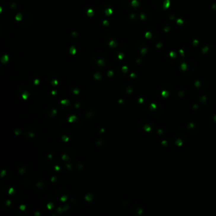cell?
<instances>
[{"label": "cell", "instance_id": "obj_1", "mask_svg": "<svg viewBox=\"0 0 216 216\" xmlns=\"http://www.w3.org/2000/svg\"><path fill=\"white\" fill-rule=\"evenodd\" d=\"M178 67L180 71L185 74H190L194 72L196 68L195 62L191 59L183 58L179 62Z\"/></svg>", "mask_w": 216, "mask_h": 216}, {"label": "cell", "instance_id": "obj_2", "mask_svg": "<svg viewBox=\"0 0 216 216\" xmlns=\"http://www.w3.org/2000/svg\"><path fill=\"white\" fill-rule=\"evenodd\" d=\"M152 4L154 8L160 11H165L171 7L170 0H153Z\"/></svg>", "mask_w": 216, "mask_h": 216}, {"label": "cell", "instance_id": "obj_3", "mask_svg": "<svg viewBox=\"0 0 216 216\" xmlns=\"http://www.w3.org/2000/svg\"><path fill=\"white\" fill-rule=\"evenodd\" d=\"M138 127L140 131H143L145 132H150L152 131L155 128L154 124L152 122L146 120L141 121L139 123Z\"/></svg>", "mask_w": 216, "mask_h": 216}, {"label": "cell", "instance_id": "obj_4", "mask_svg": "<svg viewBox=\"0 0 216 216\" xmlns=\"http://www.w3.org/2000/svg\"><path fill=\"white\" fill-rule=\"evenodd\" d=\"M173 89L172 87L168 84L162 86L159 89V95L164 98L169 97L172 94Z\"/></svg>", "mask_w": 216, "mask_h": 216}, {"label": "cell", "instance_id": "obj_5", "mask_svg": "<svg viewBox=\"0 0 216 216\" xmlns=\"http://www.w3.org/2000/svg\"><path fill=\"white\" fill-rule=\"evenodd\" d=\"M201 53L206 57H212L215 52V48L212 44H205L201 47Z\"/></svg>", "mask_w": 216, "mask_h": 216}, {"label": "cell", "instance_id": "obj_6", "mask_svg": "<svg viewBox=\"0 0 216 216\" xmlns=\"http://www.w3.org/2000/svg\"><path fill=\"white\" fill-rule=\"evenodd\" d=\"M126 4H124V7H127L128 10H135L138 9L141 6V0H125Z\"/></svg>", "mask_w": 216, "mask_h": 216}, {"label": "cell", "instance_id": "obj_7", "mask_svg": "<svg viewBox=\"0 0 216 216\" xmlns=\"http://www.w3.org/2000/svg\"><path fill=\"white\" fill-rule=\"evenodd\" d=\"M145 36L146 39L150 41H155L158 38V32L153 28H148L145 31Z\"/></svg>", "mask_w": 216, "mask_h": 216}, {"label": "cell", "instance_id": "obj_8", "mask_svg": "<svg viewBox=\"0 0 216 216\" xmlns=\"http://www.w3.org/2000/svg\"><path fill=\"white\" fill-rule=\"evenodd\" d=\"M175 24L180 29H185L188 26V22L187 20H186L185 18H177L175 20Z\"/></svg>", "mask_w": 216, "mask_h": 216}, {"label": "cell", "instance_id": "obj_9", "mask_svg": "<svg viewBox=\"0 0 216 216\" xmlns=\"http://www.w3.org/2000/svg\"><path fill=\"white\" fill-rule=\"evenodd\" d=\"M165 58L169 62H175L178 58L177 54L174 51H168L165 54Z\"/></svg>", "mask_w": 216, "mask_h": 216}, {"label": "cell", "instance_id": "obj_10", "mask_svg": "<svg viewBox=\"0 0 216 216\" xmlns=\"http://www.w3.org/2000/svg\"><path fill=\"white\" fill-rule=\"evenodd\" d=\"M207 84V81L204 78H201L195 82V87L198 89H203L206 87Z\"/></svg>", "mask_w": 216, "mask_h": 216}, {"label": "cell", "instance_id": "obj_11", "mask_svg": "<svg viewBox=\"0 0 216 216\" xmlns=\"http://www.w3.org/2000/svg\"><path fill=\"white\" fill-rule=\"evenodd\" d=\"M137 48H138V50L142 55H145L148 51V46L143 42H140L138 44V45H137Z\"/></svg>", "mask_w": 216, "mask_h": 216}, {"label": "cell", "instance_id": "obj_12", "mask_svg": "<svg viewBox=\"0 0 216 216\" xmlns=\"http://www.w3.org/2000/svg\"><path fill=\"white\" fill-rule=\"evenodd\" d=\"M200 102L204 105H207L210 102V96L209 93L202 94L200 96Z\"/></svg>", "mask_w": 216, "mask_h": 216}, {"label": "cell", "instance_id": "obj_13", "mask_svg": "<svg viewBox=\"0 0 216 216\" xmlns=\"http://www.w3.org/2000/svg\"><path fill=\"white\" fill-rule=\"evenodd\" d=\"M199 127L198 126V125L195 124L190 123V124H188L187 126V130L190 133H192V134L196 133V131H199Z\"/></svg>", "mask_w": 216, "mask_h": 216}, {"label": "cell", "instance_id": "obj_14", "mask_svg": "<svg viewBox=\"0 0 216 216\" xmlns=\"http://www.w3.org/2000/svg\"><path fill=\"white\" fill-rule=\"evenodd\" d=\"M96 110L93 108H91L87 110V112L86 113V116L88 119H92L96 116Z\"/></svg>", "mask_w": 216, "mask_h": 216}, {"label": "cell", "instance_id": "obj_15", "mask_svg": "<svg viewBox=\"0 0 216 216\" xmlns=\"http://www.w3.org/2000/svg\"><path fill=\"white\" fill-rule=\"evenodd\" d=\"M46 186H47V185L45 181H39L36 184V188L38 190L43 191L46 188Z\"/></svg>", "mask_w": 216, "mask_h": 216}, {"label": "cell", "instance_id": "obj_16", "mask_svg": "<svg viewBox=\"0 0 216 216\" xmlns=\"http://www.w3.org/2000/svg\"><path fill=\"white\" fill-rule=\"evenodd\" d=\"M49 107V109H48V107H47V110H46V112H47V116H49V117H53L55 116V115L57 114V110L52 108V107Z\"/></svg>", "mask_w": 216, "mask_h": 216}, {"label": "cell", "instance_id": "obj_17", "mask_svg": "<svg viewBox=\"0 0 216 216\" xmlns=\"http://www.w3.org/2000/svg\"><path fill=\"white\" fill-rule=\"evenodd\" d=\"M172 25L169 22H164L162 25V29L165 33H169L171 31Z\"/></svg>", "mask_w": 216, "mask_h": 216}, {"label": "cell", "instance_id": "obj_18", "mask_svg": "<svg viewBox=\"0 0 216 216\" xmlns=\"http://www.w3.org/2000/svg\"><path fill=\"white\" fill-rule=\"evenodd\" d=\"M123 91L127 94H131L133 91V88L132 86L129 84H126L123 86Z\"/></svg>", "mask_w": 216, "mask_h": 216}, {"label": "cell", "instance_id": "obj_19", "mask_svg": "<svg viewBox=\"0 0 216 216\" xmlns=\"http://www.w3.org/2000/svg\"><path fill=\"white\" fill-rule=\"evenodd\" d=\"M25 135L26 136L29 137H33L36 135V132L33 129H26L25 131Z\"/></svg>", "mask_w": 216, "mask_h": 216}, {"label": "cell", "instance_id": "obj_20", "mask_svg": "<svg viewBox=\"0 0 216 216\" xmlns=\"http://www.w3.org/2000/svg\"><path fill=\"white\" fill-rule=\"evenodd\" d=\"M210 126L212 127L213 129L216 130V115L214 116L210 120Z\"/></svg>", "mask_w": 216, "mask_h": 216}, {"label": "cell", "instance_id": "obj_21", "mask_svg": "<svg viewBox=\"0 0 216 216\" xmlns=\"http://www.w3.org/2000/svg\"><path fill=\"white\" fill-rule=\"evenodd\" d=\"M179 53L182 57H185L188 54V50L186 48H183L179 50Z\"/></svg>", "mask_w": 216, "mask_h": 216}, {"label": "cell", "instance_id": "obj_22", "mask_svg": "<svg viewBox=\"0 0 216 216\" xmlns=\"http://www.w3.org/2000/svg\"><path fill=\"white\" fill-rule=\"evenodd\" d=\"M140 17L141 18V19L142 20L146 21V20H148L150 18V15L148 14V13H146V12H143L140 14Z\"/></svg>", "mask_w": 216, "mask_h": 216}, {"label": "cell", "instance_id": "obj_23", "mask_svg": "<svg viewBox=\"0 0 216 216\" xmlns=\"http://www.w3.org/2000/svg\"><path fill=\"white\" fill-rule=\"evenodd\" d=\"M191 43H192L193 46H194V47H199V46L200 44V41L196 38H194L191 41Z\"/></svg>", "mask_w": 216, "mask_h": 216}, {"label": "cell", "instance_id": "obj_24", "mask_svg": "<svg viewBox=\"0 0 216 216\" xmlns=\"http://www.w3.org/2000/svg\"><path fill=\"white\" fill-rule=\"evenodd\" d=\"M134 207L135 208V210H132V211H136V214L140 215L142 212H143V210L141 208V207L140 206H134Z\"/></svg>", "mask_w": 216, "mask_h": 216}, {"label": "cell", "instance_id": "obj_25", "mask_svg": "<svg viewBox=\"0 0 216 216\" xmlns=\"http://www.w3.org/2000/svg\"><path fill=\"white\" fill-rule=\"evenodd\" d=\"M210 10H211V12H212L214 14L216 15V2L214 3L212 5H211Z\"/></svg>", "mask_w": 216, "mask_h": 216}, {"label": "cell", "instance_id": "obj_26", "mask_svg": "<svg viewBox=\"0 0 216 216\" xmlns=\"http://www.w3.org/2000/svg\"><path fill=\"white\" fill-rule=\"evenodd\" d=\"M96 144H97V146H100L102 145H104V141L103 140H97V141H96Z\"/></svg>", "mask_w": 216, "mask_h": 216}, {"label": "cell", "instance_id": "obj_27", "mask_svg": "<svg viewBox=\"0 0 216 216\" xmlns=\"http://www.w3.org/2000/svg\"><path fill=\"white\" fill-rule=\"evenodd\" d=\"M156 48L159 49H161L163 48V44L161 42H159L157 45H156Z\"/></svg>", "mask_w": 216, "mask_h": 216}, {"label": "cell", "instance_id": "obj_28", "mask_svg": "<svg viewBox=\"0 0 216 216\" xmlns=\"http://www.w3.org/2000/svg\"><path fill=\"white\" fill-rule=\"evenodd\" d=\"M61 103L63 105H68V104H69V102H68V100H63L61 102Z\"/></svg>", "mask_w": 216, "mask_h": 216}, {"label": "cell", "instance_id": "obj_29", "mask_svg": "<svg viewBox=\"0 0 216 216\" xmlns=\"http://www.w3.org/2000/svg\"><path fill=\"white\" fill-rule=\"evenodd\" d=\"M73 94H75V95L79 94V89L75 88L74 89H73Z\"/></svg>", "mask_w": 216, "mask_h": 216}, {"label": "cell", "instance_id": "obj_30", "mask_svg": "<svg viewBox=\"0 0 216 216\" xmlns=\"http://www.w3.org/2000/svg\"><path fill=\"white\" fill-rule=\"evenodd\" d=\"M88 198L89 199V201H91V200H92V198H93V196H92L91 194H89V195H87L86 196V199H88Z\"/></svg>", "mask_w": 216, "mask_h": 216}, {"label": "cell", "instance_id": "obj_31", "mask_svg": "<svg viewBox=\"0 0 216 216\" xmlns=\"http://www.w3.org/2000/svg\"><path fill=\"white\" fill-rule=\"evenodd\" d=\"M18 172H19V173H20V174H23V172H25V169H24V168H21V169H19V171H18Z\"/></svg>", "mask_w": 216, "mask_h": 216}]
</instances>
